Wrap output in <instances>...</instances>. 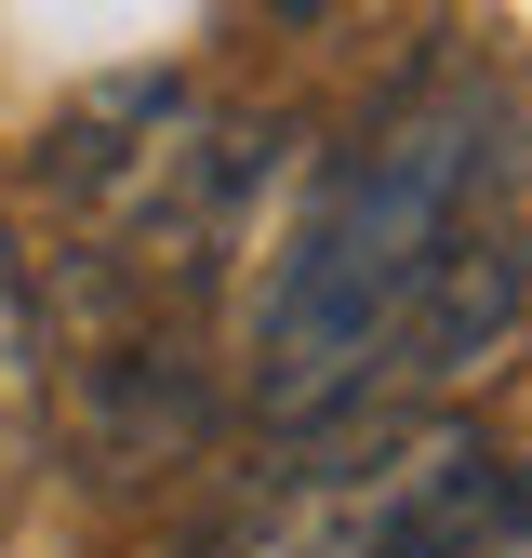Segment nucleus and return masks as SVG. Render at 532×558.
<instances>
[{
    "label": "nucleus",
    "instance_id": "7ed1b4c3",
    "mask_svg": "<svg viewBox=\"0 0 532 558\" xmlns=\"http://www.w3.org/2000/svg\"><path fill=\"white\" fill-rule=\"evenodd\" d=\"M27 386H40V293H27L14 240H0V439L27 426Z\"/></svg>",
    "mask_w": 532,
    "mask_h": 558
},
{
    "label": "nucleus",
    "instance_id": "f03ea898",
    "mask_svg": "<svg viewBox=\"0 0 532 558\" xmlns=\"http://www.w3.org/2000/svg\"><path fill=\"white\" fill-rule=\"evenodd\" d=\"M519 332H532V240H519V214L493 199V214H466V227L426 253V279L399 293V319H386V345H373V373H360L347 412L480 386V373L519 360Z\"/></svg>",
    "mask_w": 532,
    "mask_h": 558
},
{
    "label": "nucleus",
    "instance_id": "f257e3e1",
    "mask_svg": "<svg viewBox=\"0 0 532 558\" xmlns=\"http://www.w3.org/2000/svg\"><path fill=\"white\" fill-rule=\"evenodd\" d=\"M506 173H519V120L493 81H426L413 107H386L319 173L280 279H266V319H253V412L266 426H332L360 399L399 293L426 279V253L466 214L506 199Z\"/></svg>",
    "mask_w": 532,
    "mask_h": 558
}]
</instances>
